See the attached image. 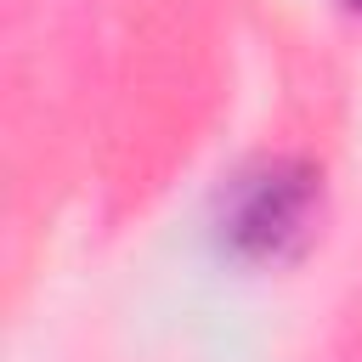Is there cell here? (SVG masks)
Instances as JSON below:
<instances>
[{
	"label": "cell",
	"mask_w": 362,
	"mask_h": 362,
	"mask_svg": "<svg viewBox=\"0 0 362 362\" xmlns=\"http://www.w3.org/2000/svg\"><path fill=\"white\" fill-rule=\"evenodd\" d=\"M300 209H305V187H288L277 170H266V175H255V181L243 187V209H238L232 232H238V238H255L260 249H266V243L277 249V238L300 226Z\"/></svg>",
	"instance_id": "1"
},
{
	"label": "cell",
	"mask_w": 362,
	"mask_h": 362,
	"mask_svg": "<svg viewBox=\"0 0 362 362\" xmlns=\"http://www.w3.org/2000/svg\"><path fill=\"white\" fill-rule=\"evenodd\" d=\"M356 6H362V0H356Z\"/></svg>",
	"instance_id": "2"
}]
</instances>
